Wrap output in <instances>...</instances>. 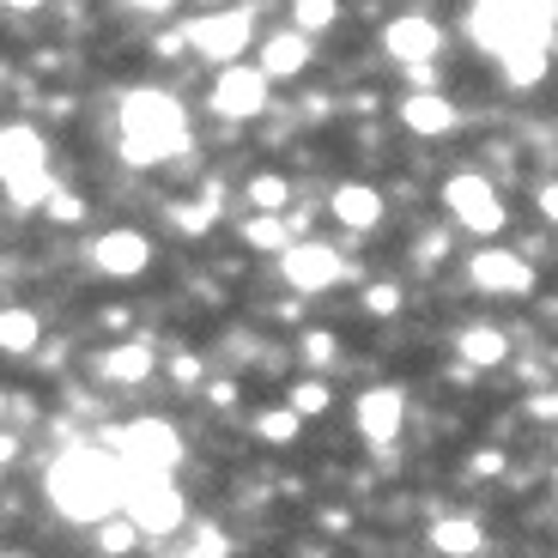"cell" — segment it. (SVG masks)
Listing matches in <instances>:
<instances>
[{"instance_id": "1", "label": "cell", "mask_w": 558, "mask_h": 558, "mask_svg": "<svg viewBox=\"0 0 558 558\" xmlns=\"http://www.w3.org/2000/svg\"><path fill=\"white\" fill-rule=\"evenodd\" d=\"M49 504H56L68 522H85V529H98V522L122 517V461L110 456L104 444H73L49 461Z\"/></svg>"}, {"instance_id": "2", "label": "cell", "mask_w": 558, "mask_h": 558, "mask_svg": "<svg viewBox=\"0 0 558 558\" xmlns=\"http://www.w3.org/2000/svg\"><path fill=\"white\" fill-rule=\"evenodd\" d=\"M116 140H122L128 165L140 170L170 165L177 153H189V110L170 92H158V85H134L116 104Z\"/></svg>"}, {"instance_id": "3", "label": "cell", "mask_w": 558, "mask_h": 558, "mask_svg": "<svg viewBox=\"0 0 558 558\" xmlns=\"http://www.w3.org/2000/svg\"><path fill=\"white\" fill-rule=\"evenodd\" d=\"M553 0H468V37L492 61L517 56V49H553Z\"/></svg>"}, {"instance_id": "4", "label": "cell", "mask_w": 558, "mask_h": 558, "mask_svg": "<svg viewBox=\"0 0 558 558\" xmlns=\"http://www.w3.org/2000/svg\"><path fill=\"white\" fill-rule=\"evenodd\" d=\"M98 444L122 461V480H170L182 468V437L170 418H134V425L104 432Z\"/></svg>"}, {"instance_id": "5", "label": "cell", "mask_w": 558, "mask_h": 558, "mask_svg": "<svg viewBox=\"0 0 558 558\" xmlns=\"http://www.w3.org/2000/svg\"><path fill=\"white\" fill-rule=\"evenodd\" d=\"M444 207H449V219H456L461 231H474V238H498L504 219H510L498 182L480 177V170H461V177L444 182Z\"/></svg>"}, {"instance_id": "6", "label": "cell", "mask_w": 558, "mask_h": 558, "mask_svg": "<svg viewBox=\"0 0 558 558\" xmlns=\"http://www.w3.org/2000/svg\"><path fill=\"white\" fill-rule=\"evenodd\" d=\"M182 37H189V49H195L201 61L238 68V56L250 49V37H255V7H219V13H201V19L182 25Z\"/></svg>"}, {"instance_id": "7", "label": "cell", "mask_w": 558, "mask_h": 558, "mask_svg": "<svg viewBox=\"0 0 558 558\" xmlns=\"http://www.w3.org/2000/svg\"><path fill=\"white\" fill-rule=\"evenodd\" d=\"M122 517L134 522L140 534H177L189 522V504H182L177 480H122Z\"/></svg>"}, {"instance_id": "8", "label": "cell", "mask_w": 558, "mask_h": 558, "mask_svg": "<svg viewBox=\"0 0 558 558\" xmlns=\"http://www.w3.org/2000/svg\"><path fill=\"white\" fill-rule=\"evenodd\" d=\"M468 286L486 292V298H529L534 292V267H529V255L486 243V250L468 255Z\"/></svg>"}, {"instance_id": "9", "label": "cell", "mask_w": 558, "mask_h": 558, "mask_svg": "<svg viewBox=\"0 0 558 558\" xmlns=\"http://www.w3.org/2000/svg\"><path fill=\"white\" fill-rule=\"evenodd\" d=\"M267 98H274V80H267L262 68H219V80H213V116H225V122H255V116L267 110Z\"/></svg>"}, {"instance_id": "10", "label": "cell", "mask_w": 558, "mask_h": 558, "mask_svg": "<svg viewBox=\"0 0 558 558\" xmlns=\"http://www.w3.org/2000/svg\"><path fill=\"white\" fill-rule=\"evenodd\" d=\"M279 274H286V286L304 298L328 292V286H340L347 279V255L328 250V243H292V250L279 255Z\"/></svg>"}, {"instance_id": "11", "label": "cell", "mask_w": 558, "mask_h": 558, "mask_svg": "<svg viewBox=\"0 0 558 558\" xmlns=\"http://www.w3.org/2000/svg\"><path fill=\"white\" fill-rule=\"evenodd\" d=\"M437 49H444V31L425 13H395L389 25H383V56H389L395 68H432Z\"/></svg>"}, {"instance_id": "12", "label": "cell", "mask_w": 558, "mask_h": 558, "mask_svg": "<svg viewBox=\"0 0 558 558\" xmlns=\"http://www.w3.org/2000/svg\"><path fill=\"white\" fill-rule=\"evenodd\" d=\"M352 425H359L364 444H377V449L395 444L401 425H407V395L389 389V383H383V389H364L359 401H352Z\"/></svg>"}, {"instance_id": "13", "label": "cell", "mask_w": 558, "mask_h": 558, "mask_svg": "<svg viewBox=\"0 0 558 558\" xmlns=\"http://www.w3.org/2000/svg\"><path fill=\"white\" fill-rule=\"evenodd\" d=\"M92 267L98 274H110V279H134V274H146L153 267V238L146 231H104L98 243H92Z\"/></svg>"}, {"instance_id": "14", "label": "cell", "mask_w": 558, "mask_h": 558, "mask_svg": "<svg viewBox=\"0 0 558 558\" xmlns=\"http://www.w3.org/2000/svg\"><path fill=\"white\" fill-rule=\"evenodd\" d=\"M43 170H49V146H43L37 128H25V122L0 128V189L19 177H43Z\"/></svg>"}, {"instance_id": "15", "label": "cell", "mask_w": 558, "mask_h": 558, "mask_svg": "<svg viewBox=\"0 0 558 558\" xmlns=\"http://www.w3.org/2000/svg\"><path fill=\"white\" fill-rule=\"evenodd\" d=\"M310 61H316V37H304V31H274V37L262 43V61H255V68H262L267 80H298Z\"/></svg>"}, {"instance_id": "16", "label": "cell", "mask_w": 558, "mask_h": 558, "mask_svg": "<svg viewBox=\"0 0 558 558\" xmlns=\"http://www.w3.org/2000/svg\"><path fill=\"white\" fill-rule=\"evenodd\" d=\"M456 359L468 364V371H498V364L510 359V335H504L498 322H468L456 335Z\"/></svg>"}, {"instance_id": "17", "label": "cell", "mask_w": 558, "mask_h": 558, "mask_svg": "<svg viewBox=\"0 0 558 558\" xmlns=\"http://www.w3.org/2000/svg\"><path fill=\"white\" fill-rule=\"evenodd\" d=\"M401 128L407 134H418V140H437V134H449L456 128V104L444 98V92H413V98H401Z\"/></svg>"}, {"instance_id": "18", "label": "cell", "mask_w": 558, "mask_h": 558, "mask_svg": "<svg viewBox=\"0 0 558 558\" xmlns=\"http://www.w3.org/2000/svg\"><path fill=\"white\" fill-rule=\"evenodd\" d=\"M158 371V352L146 347V340H122V347H110V352H98V377L104 383H146Z\"/></svg>"}, {"instance_id": "19", "label": "cell", "mask_w": 558, "mask_h": 558, "mask_svg": "<svg viewBox=\"0 0 558 558\" xmlns=\"http://www.w3.org/2000/svg\"><path fill=\"white\" fill-rule=\"evenodd\" d=\"M335 219L347 225V231H377L383 225V195L371 189V182H340L335 189Z\"/></svg>"}, {"instance_id": "20", "label": "cell", "mask_w": 558, "mask_h": 558, "mask_svg": "<svg viewBox=\"0 0 558 558\" xmlns=\"http://www.w3.org/2000/svg\"><path fill=\"white\" fill-rule=\"evenodd\" d=\"M37 347H43V322H37V310H25V304H0V352H7V359H31Z\"/></svg>"}, {"instance_id": "21", "label": "cell", "mask_w": 558, "mask_h": 558, "mask_svg": "<svg viewBox=\"0 0 558 558\" xmlns=\"http://www.w3.org/2000/svg\"><path fill=\"white\" fill-rule=\"evenodd\" d=\"M480 546H486V529H480L474 517H437V522H432V553H444V558H474Z\"/></svg>"}, {"instance_id": "22", "label": "cell", "mask_w": 558, "mask_h": 558, "mask_svg": "<svg viewBox=\"0 0 558 558\" xmlns=\"http://www.w3.org/2000/svg\"><path fill=\"white\" fill-rule=\"evenodd\" d=\"M243 243L262 250V255H286L298 243V231H292L286 213H250V219H243Z\"/></svg>"}, {"instance_id": "23", "label": "cell", "mask_w": 558, "mask_h": 558, "mask_svg": "<svg viewBox=\"0 0 558 558\" xmlns=\"http://www.w3.org/2000/svg\"><path fill=\"white\" fill-rule=\"evenodd\" d=\"M546 56H553V49H517V56H504V61H498L504 85H510V92H529V85H541L546 68H553Z\"/></svg>"}, {"instance_id": "24", "label": "cell", "mask_w": 558, "mask_h": 558, "mask_svg": "<svg viewBox=\"0 0 558 558\" xmlns=\"http://www.w3.org/2000/svg\"><path fill=\"white\" fill-rule=\"evenodd\" d=\"M243 201H250L255 213H286V207H292V182L274 177V170H262V177L243 182Z\"/></svg>"}, {"instance_id": "25", "label": "cell", "mask_w": 558, "mask_h": 558, "mask_svg": "<svg viewBox=\"0 0 558 558\" xmlns=\"http://www.w3.org/2000/svg\"><path fill=\"white\" fill-rule=\"evenodd\" d=\"M298 432H304V418H298L286 401H279V407H267V413H255V437H262V444H274V449L298 444Z\"/></svg>"}, {"instance_id": "26", "label": "cell", "mask_w": 558, "mask_h": 558, "mask_svg": "<svg viewBox=\"0 0 558 558\" xmlns=\"http://www.w3.org/2000/svg\"><path fill=\"white\" fill-rule=\"evenodd\" d=\"M213 219H219V189H207L201 201H177V207H170V225H177V231H189V238H201Z\"/></svg>"}, {"instance_id": "27", "label": "cell", "mask_w": 558, "mask_h": 558, "mask_svg": "<svg viewBox=\"0 0 558 558\" xmlns=\"http://www.w3.org/2000/svg\"><path fill=\"white\" fill-rule=\"evenodd\" d=\"M56 195H61V189L49 182V170H43V177H19V182H7V201H13L19 213H37V207H49Z\"/></svg>"}, {"instance_id": "28", "label": "cell", "mask_w": 558, "mask_h": 558, "mask_svg": "<svg viewBox=\"0 0 558 558\" xmlns=\"http://www.w3.org/2000/svg\"><path fill=\"white\" fill-rule=\"evenodd\" d=\"M335 19H340V0H292V31H304V37H322Z\"/></svg>"}, {"instance_id": "29", "label": "cell", "mask_w": 558, "mask_h": 558, "mask_svg": "<svg viewBox=\"0 0 558 558\" xmlns=\"http://www.w3.org/2000/svg\"><path fill=\"white\" fill-rule=\"evenodd\" d=\"M140 541H146V534H140L128 517H110V522H98V553H104V558H128Z\"/></svg>"}, {"instance_id": "30", "label": "cell", "mask_w": 558, "mask_h": 558, "mask_svg": "<svg viewBox=\"0 0 558 558\" xmlns=\"http://www.w3.org/2000/svg\"><path fill=\"white\" fill-rule=\"evenodd\" d=\"M328 401H335V395H328V383H292V395H286V407H292L298 418H322L328 413Z\"/></svg>"}, {"instance_id": "31", "label": "cell", "mask_w": 558, "mask_h": 558, "mask_svg": "<svg viewBox=\"0 0 558 558\" xmlns=\"http://www.w3.org/2000/svg\"><path fill=\"white\" fill-rule=\"evenodd\" d=\"M364 310H371V316H395V310H401V286H395V279H377V286L364 292Z\"/></svg>"}, {"instance_id": "32", "label": "cell", "mask_w": 558, "mask_h": 558, "mask_svg": "<svg viewBox=\"0 0 558 558\" xmlns=\"http://www.w3.org/2000/svg\"><path fill=\"white\" fill-rule=\"evenodd\" d=\"M529 418H541V425H558V389H534V395H529Z\"/></svg>"}, {"instance_id": "33", "label": "cell", "mask_w": 558, "mask_h": 558, "mask_svg": "<svg viewBox=\"0 0 558 558\" xmlns=\"http://www.w3.org/2000/svg\"><path fill=\"white\" fill-rule=\"evenodd\" d=\"M304 359H310V364H335V335L310 328V335H304Z\"/></svg>"}, {"instance_id": "34", "label": "cell", "mask_w": 558, "mask_h": 558, "mask_svg": "<svg viewBox=\"0 0 558 558\" xmlns=\"http://www.w3.org/2000/svg\"><path fill=\"white\" fill-rule=\"evenodd\" d=\"M43 213H49V219H61V225H80V219H85V201H80V195H56Z\"/></svg>"}, {"instance_id": "35", "label": "cell", "mask_w": 558, "mask_h": 558, "mask_svg": "<svg viewBox=\"0 0 558 558\" xmlns=\"http://www.w3.org/2000/svg\"><path fill=\"white\" fill-rule=\"evenodd\" d=\"M534 207H541V219H546V225H558V177L534 189Z\"/></svg>"}, {"instance_id": "36", "label": "cell", "mask_w": 558, "mask_h": 558, "mask_svg": "<svg viewBox=\"0 0 558 558\" xmlns=\"http://www.w3.org/2000/svg\"><path fill=\"white\" fill-rule=\"evenodd\" d=\"M195 553L201 558H225V553H231V546H225V529H201L195 534Z\"/></svg>"}, {"instance_id": "37", "label": "cell", "mask_w": 558, "mask_h": 558, "mask_svg": "<svg viewBox=\"0 0 558 558\" xmlns=\"http://www.w3.org/2000/svg\"><path fill=\"white\" fill-rule=\"evenodd\" d=\"M474 474H480V480L504 474V449H480V456H474Z\"/></svg>"}, {"instance_id": "38", "label": "cell", "mask_w": 558, "mask_h": 558, "mask_svg": "<svg viewBox=\"0 0 558 558\" xmlns=\"http://www.w3.org/2000/svg\"><path fill=\"white\" fill-rule=\"evenodd\" d=\"M207 401L213 407H238V383H207Z\"/></svg>"}, {"instance_id": "39", "label": "cell", "mask_w": 558, "mask_h": 558, "mask_svg": "<svg viewBox=\"0 0 558 558\" xmlns=\"http://www.w3.org/2000/svg\"><path fill=\"white\" fill-rule=\"evenodd\" d=\"M153 49H158V56H182V49H189V37H182V31H165Z\"/></svg>"}, {"instance_id": "40", "label": "cell", "mask_w": 558, "mask_h": 558, "mask_svg": "<svg viewBox=\"0 0 558 558\" xmlns=\"http://www.w3.org/2000/svg\"><path fill=\"white\" fill-rule=\"evenodd\" d=\"M170 371H177V377H182V383H201V364H195V359H189V352H177V359H170Z\"/></svg>"}, {"instance_id": "41", "label": "cell", "mask_w": 558, "mask_h": 558, "mask_svg": "<svg viewBox=\"0 0 558 558\" xmlns=\"http://www.w3.org/2000/svg\"><path fill=\"white\" fill-rule=\"evenodd\" d=\"M128 7H134V13H170L177 0H128Z\"/></svg>"}, {"instance_id": "42", "label": "cell", "mask_w": 558, "mask_h": 558, "mask_svg": "<svg viewBox=\"0 0 558 558\" xmlns=\"http://www.w3.org/2000/svg\"><path fill=\"white\" fill-rule=\"evenodd\" d=\"M19 456V437H7V432H0V461H13Z\"/></svg>"}, {"instance_id": "43", "label": "cell", "mask_w": 558, "mask_h": 558, "mask_svg": "<svg viewBox=\"0 0 558 558\" xmlns=\"http://www.w3.org/2000/svg\"><path fill=\"white\" fill-rule=\"evenodd\" d=\"M0 7H13V13H37L43 0H0Z\"/></svg>"}, {"instance_id": "44", "label": "cell", "mask_w": 558, "mask_h": 558, "mask_svg": "<svg viewBox=\"0 0 558 558\" xmlns=\"http://www.w3.org/2000/svg\"><path fill=\"white\" fill-rule=\"evenodd\" d=\"M158 558H201V553H195V546H189V553H158Z\"/></svg>"}, {"instance_id": "45", "label": "cell", "mask_w": 558, "mask_h": 558, "mask_svg": "<svg viewBox=\"0 0 558 558\" xmlns=\"http://www.w3.org/2000/svg\"><path fill=\"white\" fill-rule=\"evenodd\" d=\"M201 7H213V13H219V0H201Z\"/></svg>"}, {"instance_id": "46", "label": "cell", "mask_w": 558, "mask_h": 558, "mask_svg": "<svg viewBox=\"0 0 558 558\" xmlns=\"http://www.w3.org/2000/svg\"><path fill=\"white\" fill-rule=\"evenodd\" d=\"M553 492H558V468H553Z\"/></svg>"}]
</instances>
